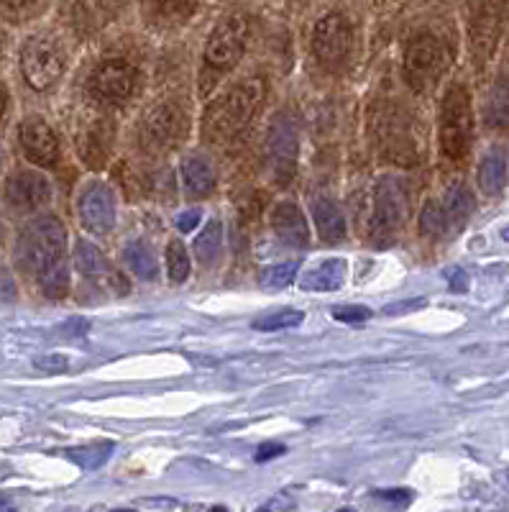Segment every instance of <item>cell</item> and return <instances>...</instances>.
Instances as JSON below:
<instances>
[{
	"label": "cell",
	"instance_id": "29",
	"mask_svg": "<svg viewBox=\"0 0 509 512\" xmlns=\"http://www.w3.org/2000/svg\"><path fill=\"white\" fill-rule=\"evenodd\" d=\"M305 315L297 313V310H274V313H267L264 318L254 320L256 331H287V328L300 326Z\"/></svg>",
	"mask_w": 509,
	"mask_h": 512
},
{
	"label": "cell",
	"instance_id": "16",
	"mask_svg": "<svg viewBox=\"0 0 509 512\" xmlns=\"http://www.w3.org/2000/svg\"><path fill=\"white\" fill-rule=\"evenodd\" d=\"M272 228L284 244L290 246H305L310 239V231H307V221L300 213V208L292 203H282L274 208L272 213Z\"/></svg>",
	"mask_w": 509,
	"mask_h": 512
},
{
	"label": "cell",
	"instance_id": "10",
	"mask_svg": "<svg viewBox=\"0 0 509 512\" xmlns=\"http://www.w3.org/2000/svg\"><path fill=\"white\" fill-rule=\"evenodd\" d=\"M136 85H139V72L126 59H105L90 75V90L108 103H121L131 98L136 93Z\"/></svg>",
	"mask_w": 509,
	"mask_h": 512
},
{
	"label": "cell",
	"instance_id": "34",
	"mask_svg": "<svg viewBox=\"0 0 509 512\" xmlns=\"http://www.w3.org/2000/svg\"><path fill=\"white\" fill-rule=\"evenodd\" d=\"M159 8H162L167 16H187V13L195 8V0H159Z\"/></svg>",
	"mask_w": 509,
	"mask_h": 512
},
{
	"label": "cell",
	"instance_id": "37",
	"mask_svg": "<svg viewBox=\"0 0 509 512\" xmlns=\"http://www.w3.org/2000/svg\"><path fill=\"white\" fill-rule=\"evenodd\" d=\"M284 454L282 443H264V446L256 448V461H269L277 459V456Z\"/></svg>",
	"mask_w": 509,
	"mask_h": 512
},
{
	"label": "cell",
	"instance_id": "43",
	"mask_svg": "<svg viewBox=\"0 0 509 512\" xmlns=\"http://www.w3.org/2000/svg\"><path fill=\"white\" fill-rule=\"evenodd\" d=\"M502 236H504V239H507V241H509V226H507V228H504V231H502Z\"/></svg>",
	"mask_w": 509,
	"mask_h": 512
},
{
	"label": "cell",
	"instance_id": "4",
	"mask_svg": "<svg viewBox=\"0 0 509 512\" xmlns=\"http://www.w3.org/2000/svg\"><path fill=\"white\" fill-rule=\"evenodd\" d=\"M474 139V116L471 98L461 85H453L440 105V149L451 159H463L469 154Z\"/></svg>",
	"mask_w": 509,
	"mask_h": 512
},
{
	"label": "cell",
	"instance_id": "24",
	"mask_svg": "<svg viewBox=\"0 0 509 512\" xmlns=\"http://www.w3.org/2000/svg\"><path fill=\"white\" fill-rule=\"evenodd\" d=\"M486 121L494 128H509V72L497 80L486 103Z\"/></svg>",
	"mask_w": 509,
	"mask_h": 512
},
{
	"label": "cell",
	"instance_id": "26",
	"mask_svg": "<svg viewBox=\"0 0 509 512\" xmlns=\"http://www.w3.org/2000/svg\"><path fill=\"white\" fill-rule=\"evenodd\" d=\"M443 208L448 210V216H451L453 223H463L474 213V195H471L466 185H453L448 190Z\"/></svg>",
	"mask_w": 509,
	"mask_h": 512
},
{
	"label": "cell",
	"instance_id": "39",
	"mask_svg": "<svg viewBox=\"0 0 509 512\" xmlns=\"http://www.w3.org/2000/svg\"><path fill=\"white\" fill-rule=\"evenodd\" d=\"M466 285H469V277H466V272H463V269L451 272V290L453 292H463L466 290Z\"/></svg>",
	"mask_w": 509,
	"mask_h": 512
},
{
	"label": "cell",
	"instance_id": "33",
	"mask_svg": "<svg viewBox=\"0 0 509 512\" xmlns=\"http://www.w3.org/2000/svg\"><path fill=\"white\" fill-rule=\"evenodd\" d=\"M333 318L343 320V323H361V320L371 318L369 308H361V305H348V308H336L333 310Z\"/></svg>",
	"mask_w": 509,
	"mask_h": 512
},
{
	"label": "cell",
	"instance_id": "18",
	"mask_svg": "<svg viewBox=\"0 0 509 512\" xmlns=\"http://www.w3.org/2000/svg\"><path fill=\"white\" fill-rule=\"evenodd\" d=\"M313 216L315 226H318L320 239L328 241V244H336L346 236V221H343L341 210L333 200L328 198H315L313 200Z\"/></svg>",
	"mask_w": 509,
	"mask_h": 512
},
{
	"label": "cell",
	"instance_id": "2",
	"mask_svg": "<svg viewBox=\"0 0 509 512\" xmlns=\"http://www.w3.org/2000/svg\"><path fill=\"white\" fill-rule=\"evenodd\" d=\"M264 90L267 85L261 77H249V80L238 82L233 90H228L223 98L215 100L203 118L205 139L210 144H226V141L236 139L259 111Z\"/></svg>",
	"mask_w": 509,
	"mask_h": 512
},
{
	"label": "cell",
	"instance_id": "1",
	"mask_svg": "<svg viewBox=\"0 0 509 512\" xmlns=\"http://www.w3.org/2000/svg\"><path fill=\"white\" fill-rule=\"evenodd\" d=\"M18 259L49 297H64L70 290V264H67V233L59 218L44 216L24 228L18 239Z\"/></svg>",
	"mask_w": 509,
	"mask_h": 512
},
{
	"label": "cell",
	"instance_id": "25",
	"mask_svg": "<svg viewBox=\"0 0 509 512\" xmlns=\"http://www.w3.org/2000/svg\"><path fill=\"white\" fill-rule=\"evenodd\" d=\"M123 256H126V264L136 277H141V280H154L157 277V259H154L146 241H131Z\"/></svg>",
	"mask_w": 509,
	"mask_h": 512
},
{
	"label": "cell",
	"instance_id": "11",
	"mask_svg": "<svg viewBox=\"0 0 509 512\" xmlns=\"http://www.w3.org/2000/svg\"><path fill=\"white\" fill-rule=\"evenodd\" d=\"M407 218V198L402 187L394 180H382L376 187L374 198V218H371V231L384 239L405 226Z\"/></svg>",
	"mask_w": 509,
	"mask_h": 512
},
{
	"label": "cell",
	"instance_id": "5",
	"mask_svg": "<svg viewBox=\"0 0 509 512\" xmlns=\"http://www.w3.org/2000/svg\"><path fill=\"white\" fill-rule=\"evenodd\" d=\"M21 72L31 90H49L64 72V54L49 36H31L21 49Z\"/></svg>",
	"mask_w": 509,
	"mask_h": 512
},
{
	"label": "cell",
	"instance_id": "6",
	"mask_svg": "<svg viewBox=\"0 0 509 512\" xmlns=\"http://www.w3.org/2000/svg\"><path fill=\"white\" fill-rule=\"evenodd\" d=\"M504 11H507V0H474L471 3L469 41L471 54H474L479 67L489 62V57L497 49L499 34H502Z\"/></svg>",
	"mask_w": 509,
	"mask_h": 512
},
{
	"label": "cell",
	"instance_id": "15",
	"mask_svg": "<svg viewBox=\"0 0 509 512\" xmlns=\"http://www.w3.org/2000/svg\"><path fill=\"white\" fill-rule=\"evenodd\" d=\"M269 159H272V167L277 172L279 180H290L295 175L297 164V131L287 118H277L272 123V131H269Z\"/></svg>",
	"mask_w": 509,
	"mask_h": 512
},
{
	"label": "cell",
	"instance_id": "38",
	"mask_svg": "<svg viewBox=\"0 0 509 512\" xmlns=\"http://www.w3.org/2000/svg\"><path fill=\"white\" fill-rule=\"evenodd\" d=\"M34 3H36V0H0V6L6 8V11H13V13L29 11Z\"/></svg>",
	"mask_w": 509,
	"mask_h": 512
},
{
	"label": "cell",
	"instance_id": "8",
	"mask_svg": "<svg viewBox=\"0 0 509 512\" xmlns=\"http://www.w3.org/2000/svg\"><path fill=\"white\" fill-rule=\"evenodd\" d=\"M353 47V31L346 16L341 13H328L320 18L313 31V52L318 62L328 70L343 67Z\"/></svg>",
	"mask_w": 509,
	"mask_h": 512
},
{
	"label": "cell",
	"instance_id": "35",
	"mask_svg": "<svg viewBox=\"0 0 509 512\" xmlns=\"http://www.w3.org/2000/svg\"><path fill=\"white\" fill-rule=\"evenodd\" d=\"M34 364L41 369V372H49V374L64 372V369H67V359H64V356H59V354L39 356V359H36Z\"/></svg>",
	"mask_w": 509,
	"mask_h": 512
},
{
	"label": "cell",
	"instance_id": "27",
	"mask_svg": "<svg viewBox=\"0 0 509 512\" xmlns=\"http://www.w3.org/2000/svg\"><path fill=\"white\" fill-rule=\"evenodd\" d=\"M451 226L453 221L451 216H448V210L440 203H435V200H430L423 208V213H420V228H423V233H428V236H435V239H438V236H446Z\"/></svg>",
	"mask_w": 509,
	"mask_h": 512
},
{
	"label": "cell",
	"instance_id": "30",
	"mask_svg": "<svg viewBox=\"0 0 509 512\" xmlns=\"http://www.w3.org/2000/svg\"><path fill=\"white\" fill-rule=\"evenodd\" d=\"M167 269H169V280L172 282H185L187 274H190V256H187V249L180 244V241H172V244H169Z\"/></svg>",
	"mask_w": 509,
	"mask_h": 512
},
{
	"label": "cell",
	"instance_id": "9",
	"mask_svg": "<svg viewBox=\"0 0 509 512\" xmlns=\"http://www.w3.org/2000/svg\"><path fill=\"white\" fill-rule=\"evenodd\" d=\"M249 31L251 26L246 16H231L223 24H218V29L210 34L208 44H205L208 64H213L218 70H231L233 64H238V59L246 52Z\"/></svg>",
	"mask_w": 509,
	"mask_h": 512
},
{
	"label": "cell",
	"instance_id": "12",
	"mask_svg": "<svg viewBox=\"0 0 509 512\" xmlns=\"http://www.w3.org/2000/svg\"><path fill=\"white\" fill-rule=\"evenodd\" d=\"M18 139L24 146V154L29 162L39 164V167H52L59 159V141L57 134L52 131L44 118L29 116L21 123V131H18Z\"/></svg>",
	"mask_w": 509,
	"mask_h": 512
},
{
	"label": "cell",
	"instance_id": "17",
	"mask_svg": "<svg viewBox=\"0 0 509 512\" xmlns=\"http://www.w3.org/2000/svg\"><path fill=\"white\" fill-rule=\"evenodd\" d=\"M75 264L80 269V274H85L87 280L93 282H116L118 274H113L110 269L108 259L103 256V251L98 249L95 244L90 241H77V249H75Z\"/></svg>",
	"mask_w": 509,
	"mask_h": 512
},
{
	"label": "cell",
	"instance_id": "36",
	"mask_svg": "<svg viewBox=\"0 0 509 512\" xmlns=\"http://www.w3.org/2000/svg\"><path fill=\"white\" fill-rule=\"evenodd\" d=\"M197 223H200V210H185V213L177 216V228H180L182 233L195 231Z\"/></svg>",
	"mask_w": 509,
	"mask_h": 512
},
{
	"label": "cell",
	"instance_id": "32",
	"mask_svg": "<svg viewBox=\"0 0 509 512\" xmlns=\"http://www.w3.org/2000/svg\"><path fill=\"white\" fill-rule=\"evenodd\" d=\"M110 451H113V443H98V446H87V448H77V451H72V461H77V464L82 466V469H95V466L105 464L110 456Z\"/></svg>",
	"mask_w": 509,
	"mask_h": 512
},
{
	"label": "cell",
	"instance_id": "44",
	"mask_svg": "<svg viewBox=\"0 0 509 512\" xmlns=\"http://www.w3.org/2000/svg\"><path fill=\"white\" fill-rule=\"evenodd\" d=\"M0 167H3V154H0Z\"/></svg>",
	"mask_w": 509,
	"mask_h": 512
},
{
	"label": "cell",
	"instance_id": "28",
	"mask_svg": "<svg viewBox=\"0 0 509 512\" xmlns=\"http://www.w3.org/2000/svg\"><path fill=\"white\" fill-rule=\"evenodd\" d=\"M108 144H110L108 123H93V126L87 128L85 134H82L80 152L85 159L90 157V152H98V164H100L105 159V154H108Z\"/></svg>",
	"mask_w": 509,
	"mask_h": 512
},
{
	"label": "cell",
	"instance_id": "7",
	"mask_svg": "<svg viewBox=\"0 0 509 512\" xmlns=\"http://www.w3.org/2000/svg\"><path fill=\"white\" fill-rule=\"evenodd\" d=\"M187 134V118L182 113L180 105L162 103L141 123V144L146 146V152L162 154L174 149Z\"/></svg>",
	"mask_w": 509,
	"mask_h": 512
},
{
	"label": "cell",
	"instance_id": "31",
	"mask_svg": "<svg viewBox=\"0 0 509 512\" xmlns=\"http://www.w3.org/2000/svg\"><path fill=\"white\" fill-rule=\"evenodd\" d=\"M297 277V264L284 262L277 267H269L267 272L261 274V285L269 287V290H282V287H290Z\"/></svg>",
	"mask_w": 509,
	"mask_h": 512
},
{
	"label": "cell",
	"instance_id": "20",
	"mask_svg": "<svg viewBox=\"0 0 509 512\" xmlns=\"http://www.w3.org/2000/svg\"><path fill=\"white\" fill-rule=\"evenodd\" d=\"M123 0H77V21L82 29L100 31L116 18Z\"/></svg>",
	"mask_w": 509,
	"mask_h": 512
},
{
	"label": "cell",
	"instance_id": "14",
	"mask_svg": "<svg viewBox=\"0 0 509 512\" xmlns=\"http://www.w3.org/2000/svg\"><path fill=\"white\" fill-rule=\"evenodd\" d=\"M80 216L90 231L108 233L116 223V198H113L110 187L100 185V182L87 187L80 195Z\"/></svg>",
	"mask_w": 509,
	"mask_h": 512
},
{
	"label": "cell",
	"instance_id": "40",
	"mask_svg": "<svg viewBox=\"0 0 509 512\" xmlns=\"http://www.w3.org/2000/svg\"><path fill=\"white\" fill-rule=\"evenodd\" d=\"M379 497H384V500H394V502H407L410 500V492H407V489H382Z\"/></svg>",
	"mask_w": 509,
	"mask_h": 512
},
{
	"label": "cell",
	"instance_id": "13",
	"mask_svg": "<svg viewBox=\"0 0 509 512\" xmlns=\"http://www.w3.org/2000/svg\"><path fill=\"white\" fill-rule=\"evenodd\" d=\"M49 198H52V185H49L47 177L34 172V169H21V172L8 177L6 200L13 208L34 210L49 203Z\"/></svg>",
	"mask_w": 509,
	"mask_h": 512
},
{
	"label": "cell",
	"instance_id": "3",
	"mask_svg": "<svg viewBox=\"0 0 509 512\" xmlns=\"http://www.w3.org/2000/svg\"><path fill=\"white\" fill-rule=\"evenodd\" d=\"M451 54L438 36L420 34L405 49V80L417 93H428L446 75Z\"/></svg>",
	"mask_w": 509,
	"mask_h": 512
},
{
	"label": "cell",
	"instance_id": "42",
	"mask_svg": "<svg viewBox=\"0 0 509 512\" xmlns=\"http://www.w3.org/2000/svg\"><path fill=\"white\" fill-rule=\"evenodd\" d=\"M6 105H8V93L6 88L0 85V118H3V113H6Z\"/></svg>",
	"mask_w": 509,
	"mask_h": 512
},
{
	"label": "cell",
	"instance_id": "21",
	"mask_svg": "<svg viewBox=\"0 0 509 512\" xmlns=\"http://www.w3.org/2000/svg\"><path fill=\"white\" fill-rule=\"evenodd\" d=\"M343 269L346 264L341 259H328V262L318 264L315 269L302 277V290L310 292H333L343 285Z\"/></svg>",
	"mask_w": 509,
	"mask_h": 512
},
{
	"label": "cell",
	"instance_id": "23",
	"mask_svg": "<svg viewBox=\"0 0 509 512\" xmlns=\"http://www.w3.org/2000/svg\"><path fill=\"white\" fill-rule=\"evenodd\" d=\"M220 246H223V226H220L218 221H210L203 231L197 233L195 246H192V249H195L197 262L210 267V264L218 262Z\"/></svg>",
	"mask_w": 509,
	"mask_h": 512
},
{
	"label": "cell",
	"instance_id": "41",
	"mask_svg": "<svg viewBox=\"0 0 509 512\" xmlns=\"http://www.w3.org/2000/svg\"><path fill=\"white\" fill-rule=\"evenodd\" d=\"M425 305V300H412V303H400V305H389L387 313H405L407 308H420Z\"/></svg>",
	"mask_w": 509,
	"mask_h": 512
},
{
	"label": "cell",
	"instance_id": "19",
	"mask_svg": "<svg viewBox=\"0 0 509 512\" xmlns=\"http://www.w3.org/2000/svg\"><path fill=\"white\" fill-rule=\"evenodd\" d=\"M507 154L504 149H492L486 152L484 159L479 164V187L486 192V195H499L504 190V182H507Z\"/></svg>",
	"mask_w": 509,
	"mask_h": 512
},
{
	"label": "cell",
	"instance_id": "22",
	"mask_svg": "<svg viewBox=\"0 0 509 512\" xmlns=\"http://www.w3.org/2000/svg\"><path fill=\"white\" fill-rule=\"evenodd\" d=\"M182 177H185L187 190H190L192 195H200V198L210 195L215 187L213 169H210V164L205 162V159H185V164H182Z\"/></svg>",
	"mask_w": 509,
	"mask_h": 512
}]
</instances>
